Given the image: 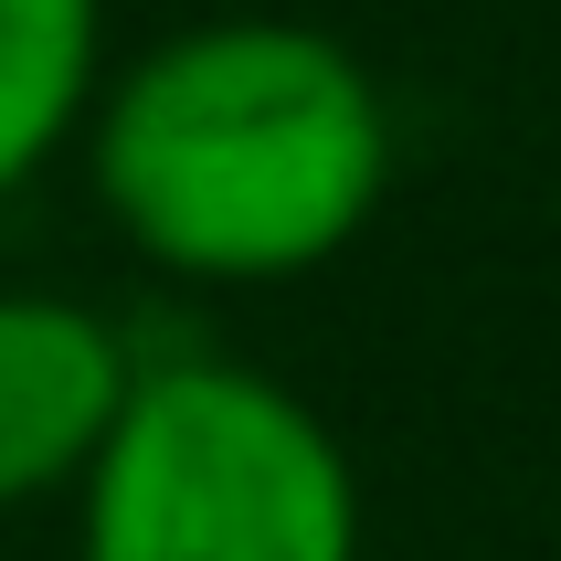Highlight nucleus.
I'll return each mask as SVG.
<instances>
[{
  "mask_svg": "<svg viewBox=\"0 0 561 561\" xmlns=\"http://www.w3.org/2000/svg\"><path fill=\"white\" fill-rule=\"evenodd\" d=\"M106 85V0H0V202L32 191Z\"/></svg>",
  "mask_w": 561,
  "mask_h": 561,
  "instance_id": "20e7f679",
  "label": "nucleus"
},
{
  "mask_svg": "<svg viewBox=\"0 0 561 561\" xmlns=\"http://www.w3.org/2000/svg\"><path fill=\"white\" fill-rule=\"evenodd\" d=\"M138 329L64 286H0V508L75 499L138 392Z\"/></svg>",
  "mask_w": 561,
  "mask_h": 561,
  "instance_id": "7ed1b4c3",
  "label": "nucleus"
},
{
  "mask_svg": "<svg viewBox=\"0 0 561 561\" xmlns=\"http://www.w3.org/2000/svg\"><path fill=\"white\" fill-rule=\"evenodd\" d=\"M75 561H360V467L265 360L149 350L75 477Z\"/></svg>",
  "mask_w": 561,
  "mask_h": 561,
  "instance_id": "f03ea898",
  "label": "nucleus"
},
{
  "mask_svg": "<svg viewBox=\"0 0 561 561\" xmlns=\"http://www.w3.org/2000/svg\"><path fill=\"white\" fill-rule=\"evenodd\" d=\"M85 181L138 265L286 286L340 265L392 202V95L340 32L222 11L127 54L85 106Z\"/></svg>",
  "mask_w": 561,
  "mask_h": 561,
  "instance_id": "f257e3e1",
  "label": "nucleus"
}]
</instances>
